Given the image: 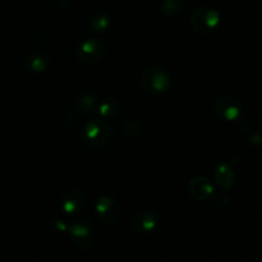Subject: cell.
<instances>
[{
	"label": "cell",
	"instance_id": "obj_1",
	"mask_svg": "<svg viewBox=\"0 0 262 262\" xmlns=\"http://www.w3.org/2000/svg\"><path fill=\"white\" fill-rule=\"evenodd\" d=\"M113 130L106 119H92L81 130V142L91 150L105 147L112 140Z\"/></svg>",
	"mask_w": 262,
	"mask_h": 262
},
{
	"label": "cell",
	"instance_id": "obj_2",
	"mask_svg": "<svg viewBox=\"0 0 262 262\" xmlns=\"http://www.w3.org/2000/svg\"><path fill=\"white\" fill-rule=\"evenodd\" d=\"M71 242L77 250L89 252L95 247L97 241V232L95 225L89 219L79 217L68 227Z\"/></svg>",
	"mask_w": 262,
	"mask_h": 262
},
{
	"label": "cell",
	"instance_id": "obj_3",
	"mask_svg": "<svg viewBox=\"0 0 262 262\" xmlns=\"http://www.w3.org/2000/svg\"><path fill=\"white\" fill-rule=\"evenodd\" d=\"M140 83L146 94L158 96L169 91L171 87V77L169 72L161 67H148L141 74Z\"/></svg>",
	"mask_w": 262,
	"mask_h": 262
},
{
	"label": "cell",
	"instance_id": "obj_4",
	"mask_svg": "<svg viewBox=\"0 0 262 262\" xmlns=\"http://www.w3.org/2000/svg\"><path fill=\"white\" fill-rule=\"evenodd\" d=\"M189 23L194 32H197L199 35L207 36L211 35L219 28L220 23H222V17L215 8L200 7L192 13Z\"/></svg>",
	"mask_w": 262,
	"mask_h": 262
},
{
	"label": "cell",
	"instance_id": "obj_5",
	"mask_svg": "<svg viewBox=\"0 0 262 262\" xmlns=\"http://www.w3.org/2000/svg\"><path fill=\"white\" fill-rule=\"evenodd\" d=\"M106 54V45L100 38H86L77 48V58L81 63L94 64L100 63Z\"/></svg>",
	"mask_w": 262,
	"mask_h": 262
},
{
	"label": "cell",
	"instance_id": "obj_6",
	"mask_svg": "<svg viewBox=\"0 0 262 262\" xmlns=\"http://www.w3.org/2000/svg\"><path fill=\"white\" fill-rule=\"evenodd\" d=\"M130 229L140 235L152 234L160 227V217L154 210L141 209L130 217Z\"/></svg>",
	"mask_w": 262,
	"mask_h": 262
},
{
	"label": "cell",
	"instance_id": "obj_7",
	"mask_svg": "<svg viewBox=\"0 0 262 262\" xmlns=\"http://www.w3.org/2000/svg\"><path fill=\"white\" fill-rule=\"evenodd\" d=\"M95 215L104 225H113L120 217V204L115 197L101 196L95 204Z\"/></svg>",
	"mask_w": 262,
	"mask_h": 262
},
{
	"label": "cell",
	"instance_id": "obj_8",
	"mask_svg": "<svg viewBox=\"0 0 262 262\" xmlns=\"http://www.w3.org/2000/svg\"><path fill=\"white\" fill-rule=\"evenodd\" d=\"M214 112L222 119L227 122L239 120L243 117L245 107L242 102L233 96H220L214 102Z\"/></svg>",
	"mask_w": 262,
	"mask_h": 262
},
{
	"label": "cell",
	"instance_id": "obj_9",
	"mask_svg": "<svg viewBox=\"0 0 262 262\" xmlns=\"http://www.w3.org/2000/svg\"><path fill=\"white\" fill-rule=\"evenodd\" d=\"M187 191H188L191 199H193L197 202H202L209 200L215 192V189L214 184L207 177L200 176L189 181Z\"/></svg>",
	"mask_w": 262,
	"mask_h": 262
},
{
	"label": "cell",
	"instance_id": "obj_10",
	"mask_svg": "<svg viewBox=\"0 0 262 262\" xmlns=\"http://www.w3.org/2000/svg\"><path fill=\"white\" fill-rule=\"evenodd\" d=\"M86 204V194L79 188H71L60 200V210L67 215H76Z\"/></svg>",
	"mask_w": 262,
	"mask_h": 262
},
{
	"label": "cell",
	"instance_id": "obj_11",
	"mask_svg": "<svg viewBox=\"0 0 262 262\" xmlns=\"http://www.w3.org/2000/svg\"><path fill=\"white\" fill-rule=\"evenodd\" d=\"M214 179L215 183L217 184L220 189L223 191H230L234 186L235 176L233 168L227 163L217 164L214 170Z\"/></svg>",
	"mask_w": 262,
	"mask_h": 262
},
{
	"label": "cell",
	"instance_id": "obj_12",
	"mask_svg": "<svg viewBox=\"0 0 262 262\" xmlns=\"http://www.w3.org/2000/svg\"><path fill=\"white\" fill-rule=\"evenodd\" d=\"M97 112L102 119H109L120 112V102L115 97H105L97 104Z\"/></svg>",
	"mask_w": 262,
	"mask_h": 262
},
{
	"label": "cell",
	"instance_id": "obj_13",
	"mask_svg": "<svg viewBox=\"0 0 262 262\" xmlns=\"http://www.w3.org/2000/svg\"><path fill=\"white\" fill-rule=\"evenodd\" d=\"M50 66V60L48 56L42 53L31 54L26 60V67L33 73H42Z\"/></svg>",
	"mask_w": 262,
	"mask_h": 262
},
{
	"label": "cell",
	"instance_id": "obj_14",
	"mask_svg": "<svg viewBox=\"0 0 262 262\" xmlns=\"http://www.w3.org/2000/svg\"><path fill=\"white\" fill-rule=\"evenodd\" d=\"M90 25L94 32L101 33L106 31L110 26V17L107 13L102 12V10H97L92 14L91 19H90Z\"/></svg>",
	"mask_w": 262,
	"mask_h": 262
},
{
	"label": "cell",
	"instance_id": "obj_15",
	"mask_svg": "<svg viewBox=\"0 0 262 262\" xmlns=\"http://www.w3.org/2000/svg\"><path fill=\"white\" fill-rule=\"evenodd\" d=\"M183 0H163L161 10L166 17H176L183 9Z\"/></svg>",
	"mask_w": 262,
	"mask_h": 262
},
{
	"label": "cell",
	"instance_id": "obj_16",
	"mask_svg": "<svg viewBox=\"0 0 262 262\" xmlns=\"http://www.w3.org/2000/svg\"><path fill=\"white\" fill-rule=\"evenodd\" d=\"M96 105H97V97L95 96V95L87 94L79 100V106H81L82 110H84V112H89V110L91 112L92 109L96 107Z\"/></svg>",
	"mask_w": 262,
	"mask_h": 262
},
{
	"label": "cell",
	"instance_id": "obj_17",
	"mask_svg": "<svg viewBox=\"0 0 262 262\" xmlns=\"http://www.w3.org/2000/svg\"><path fill=\"white\" fill-rule=\"evenodd\" d=\"M68 227H69V224H67L64 220H60V219L51 220V222L49 223L50 232L55 233V234H63V233H66L67 230H68Z\"/></svg>",
	"mask_w": 262,
	"mask_h": 262
},
{
	"label": "cell",
	"instance_id": "obj_18",
	"mask_svg": "<svg viewBox=\"0 0 262 262\" xmlns=\"http://www.w3.org/2000/svg\"><path fill=\"white\" fill-rule=\"evenodd\" d=\"M211 197H212V204H214L215 206L220 207V209H223V207L228 204V201H229L227 194L223 193V192H214Z\"/></svg>",
	"mask_w": 262,
	"mask_h": 262
},
{
	"label": "cell",
	"instance_id": "obj_19",
	"mask_svg": "<svg viewBox=\"0 0 262 262\" xmlns=\"http://www.w3.org/2000/svg\"><path fill=\"white\" fill-rule=\"evenodd\" d=\"M260 129H261V132H262V114H261V118H260Z\"/></svg>",
	"mask_w": 262,
	"mask_h": 262
}]
</instances>
